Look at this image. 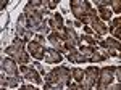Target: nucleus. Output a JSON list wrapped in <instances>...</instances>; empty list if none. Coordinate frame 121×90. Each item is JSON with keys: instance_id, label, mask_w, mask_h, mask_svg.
I'll use <instances>...</instances> for the list:
<instances>
[{"instance_id": "obj_29", "label": "nucleus", "mask_w": 121, "mask_h": 90, "mask_svg": "<svg viewBox=\"0 0 121 90\" xmlns=\"http://www.w3.org/2000/svg\"><path fill=\"white\" fill-rule=\"evenodd\" d=\"M44 90H58V89H56V87H53L52 84H45V85H44Z\"/></svg>"}, {"instance_id": "obj_28", "label": "nucleus", "mask_w": 121, "mask_h": 90, "mask_svg": "<svg viewBox=\"0 0 121 90\" xmlns=\"http://www.w3.org/2000/svg\"><path fill=\"white\" fill-rule=\"evenodd\" d=\"M36 42H39L40 45H44V42H45V40H44V36H42V34H37V36H36Z\"/></svg>"}, {"instance_id": "obj_17", "label": "nucleus", "mask_w": 121, "mask_h": 90, "mask_svg": "<svg viewBox=\"0 0 121 90\" xmlns=\"http://www.w3.org/2000/svg\"><path fill=\"white\" fill-rule=\"evenodd\" d=\"M95 5H97L99 18L102 19V21H108V19H112V10L108 8V7H105V5H99V3H95Z\"/></svg>"}, {"instance_id": "obj_18", "label": "nucleus", "mask_w": 121, "mask_h": 90, "mask_svg": "<svg viewBox=\"0 0 121 90\" xmlns=\"http://www.w3.org/2000/svg\"><path fill=\"white\" fill-rule=\"evenodd\" d=\"M19 77H13V76H10V77H2V87H18L19 84Z\"/></svg>"}, {"instance_id": "obj_6", "label": "nucleus", "mask_w": 121, "mask_h": 90, "mask_svg": "<svg viewBox=\"0 0 121 90\" xmlns=\"http://www.w3.org/2000/svg\"><path fill=\"white\" fill-rule=\"evenodd\" d=\"M48 42L53 45V48H56L60 53H65V52H69V50H73L69 45L66 44L65 40V34L61 36V34H58V32H50L48 34Z\"/></svg>"}, {"instance_id": "obj_30", "label": "nucleus", "mask_w": 121, "mask_h": 90, "mask_svg": "<svg viewBox=\"0 0 121 90\" xmlns=\"http://www.w3.org/2000/svg\"><path fill=\"white\" fill-rule=\"evenodd\" d=\"M7 5H8V2H7V0H3V2H2V5H0V8L5 10V8H7Z\"/></svg>"}, {"instance_id": "obj_15", "label": "nucleus", "mask_w": 121, "mask_h": 90, "mask_svg": "<svg viewBox=\"0 0 121 90\" xmlns=\"http://www.w3.org/2000/svg\"><path fill=\"white\" fill-rule=\"evenodd\" d=\"M91 27H92L94 32H97L99 36H105V34L108 32V26H107V24H105L100 18L97 19V21H94L92 24H91Z\"/></svg>"}, {"instance_id": "obj_14", "label": "nucleus", "mask_w": 121, "mask_h": 90, "mask_svg": "<svg viewBox=\"0 0 121 90\" xmlns=\"http://www.w3.org/2000/svg\"><path fill=\"white\" fill-rule=\"evenodd\" d=\"M68 60H69L71 63H87V61H89L79 50H74V48L68 52Z\"/></svg>"}, {"instance_id": "obj_25", "label": "nucleus", "mask_w": 121, "mask_h": 90, "mask_svg": "<svg viewBox=\"0 0 121 90\" xmlns=\"http://www.w3.org/2000/svg\"><path fill=\"white\" fill-rule=\"evenodd\" d=\"M56 5H58V2H56V0H48V2H44V7H47L48 10H55Z\"/></svg>"}, {"instance_id": "obj_2", "label": "nucleus", "mask_w": 121, "mask_h": 90, "mask_svg": "<svg viewBox=\"0 0 121 90\" xmlns=\"http://www.w3.org/2000/svg\"><path fill=\"white\" fill-rule=\"evenodd\" d=\"M5 53H8L13 60H16L18 63L26 64L29 61V53L24 50V39H15L13 44L5 48Z\"/></svg>"}, {"instance_id": "obj_12", "label": "nucleus", "mask_w": 121, "mask_h": 90, "mask_svg": "<svg viewBox=\"0 0 121 90\" xmlns=\"http://www.w3.org/2000/svg\"><path fill=\"white\" fill-rule=\"evenodd\" d=\"M44 60H45V63H48V64H56V63H61L63 56H61V53H60L56 48H45V52H44Z\"/></svg>"}, {"instance_id": "obj_4", "label": "nucleus", "mask_w": 121, "mask_h": 90, "mask_svg": "<svg viewBox=\"0 0 121 90\" xmlns=\"http://www.w3.org/2000/svg\"><path fill=\"white\" fill-rule=\"evenodd\" d=\"M69 8H71V13L74 15L76 18L79 19V21H82V18L92 10V7H91V3L86 2V0H73V2L69 3Z\"/></svg>"}, {"instance_id": "obj_13", "label": "nucleus", "mask_w": 121, "mask_h": 90, "mask_svg": "<svg viewBox=\"0 0 121 90\" xmlns=\"http://www.w3.org/2000/svg\"><path fill=\"white\" fill-rule=\"evenodd\" d=\"M99 45L108 48V52H110V50H118V52H121V42H118L115 37H108V39H105V40H100Z\"/></svg>"}, {"instance_id": "obj_3", "label": "nucleus", "mask_w": 121, "mask_h": 90, "mask_svg": "<svg viewBox=\"0 0 121 90\" xmlns=\"http://www.w3.org/2000/svg\"><path fill=\"white\" fill-rule=\"evenodd\" d=\"M99 74H100V69L97 66H89L86 68L84 71V79L82 82L79 84L81 85V90H92V87L95 85V82H99Z\"/></svg>"}, {"instance_id": "obj_1", "label": "nucleus", "mask_w": 121, "mask_h": 90, "mask_svg": "<svg viewBox=\"0 0 121 90\" xmlns=\"http://www.w3.org/2000/svg\"><path fill=\"white\" fill-rule=\"evenodd\" d=\"M69 77H73L71 76V71L65 68V66H56L55 69H52V71L47 74L45 77V84H52L53 87L56 89H63L65 85H69Z\"/></svg>"}, {"instance_id": "obj_24", "label": "nucleus", "mask_w": 121, "mask_h": 90, "mask_svg": "<svg viewBox=\"0 0 121 90\" xmlns=\"http://www.w3.org/2000/svg\"><path fill=\"white\" fill-rule=\"evenodd\" d=\"M81 40H86V42L91 45V47H94V45H97V44H99V40H95V39H94L92 36H82V37H81Z\"/></svg>"}, {"instance_id": "obj_31", "label": "nucleus", "mask_w": 121, "mask_h": 90, "mask_svg": "<svg viewBox=\"0 0 121 90\" xmlns=\"http://www.w3.org/2000/svg\"><path fill=\"white\" fill-rule=\"evenodd\" d=\"M26 89L28 90H39V89H36V87H32V85H26Z\"/></svg>"}, {"instance_id": "obj_34", "label": "nucleus", "mask_w": 121, "mask_h": 90, "mask_svg": "<svg viewBox=\"0 0 121 90\" xmlns=\"http://www.w3.org/2000/svg\"><path fill=\"white\" fill-rule=\"evenodd\" d=\"M120 58H121V53H120Z\"/></svg>"}, {"instance_id": "obj_9", "label": "nucleus", "mask_w": 121, "mask_h": 90, "mask_svg": "<svg viewBox=\"0 0 121 90\" xmlns=\"http://www.w3.org/2000/svg\"><path fill=\"white\" fill-rule=\"evenodd\" d=\"M44 52H45L44 45H40L39 42H36V40L28 42V53L31 55L32 58H36V60H44Z\"/></svg>"}, {"instance_id": "obj_33", "label": "nucleus", "mask_w": 121, "mask_h": 90, "mask_svg": "<svg viewBox=\"0 0 121 90\" xmlns=\"http://www.w3.org/2000/svg\"><path fill=\"white\" fill-rule=\"evenodd\" d=\"M2 90H5V87H2Z\"/></svg>"}, {"instance_id": "obj_23", "label": "nucleus", "mask_w": 121, "mask_h": 90, "mask_svg": "<svg viewBox=\"0 0 121 90\" xmlns=\"http://www.w3.org/2000/svg\"><path fill=\"white\" fill-rule=\"evenodd\" d=\"M110 7L115 13H121V0H110Z\"/></svg>"}, {"instance_id": "obj_22", "label": "nucleus", "mask_w": 121, "mask_h": 90, "mask_svg": "<svg viewBox=\"0 0 121 90\" xmlns=\"http://www.w3.org/2000/svg\"><path fill=\"white\" fill-rule=\"evenodd\" d=\"M115 29H121V16L115 18L112 23H110V27H108V31L112 32V31H115Z\"/></svg>"}, {"instance_id": "obj_21", "label": "nucleus", "mask_w": 121, "mask_h": 90, "mask_svg": "<svg viewBox=\"0 0 121 90\" xmlns=\"http://www.w3.org/2000/svg\"><path fill=\"white\" fill-rule=\"evenodd\" d=\"M71 76H73V79H74L78 84H81L82 79H84V71L81 68H73V69H71Z\"/></svg>"}, {"instance_id": "obj_20", "label": "nucleus", "mask_w": 121, "mask_h": 90, "mask_svg": "<svg viewBox=\"0 0 121 90\" xmlns=\"http://www.w3.org/2000/svg\"><path fill=\"white\" fill-rule=\"evenodd\" d=\"M79 52H81V53H82L84 56L91 61L92 55L95 53V48H94V47H91V45H81V47H79Z\"/></svg>"}, {"instance_id": "obj_11", "label": "nucleus", "mask_w": 121, "mask_h": 90, "mask_svg": "<svg viewBox=\"0 0 121 90\" xmlns=\"http://www.w3.org/2000/svg\"><path fill=\"white\" fill-rule=\"evenodd\" d=\"M65 40L71 48H74V47L79 45V37H78V34H76V31L71 23L68 24V27H65Z\"/></svg>"}, {"instance_id": "obj_27", "label": "nucleus", "mask_w": 121, "mask_h": 90, "mask_svg": "<svg viewBox=\"0 0 121 90\" xmlns=\"http://www.w3.org/2000/svg\"><path fill=\"white\" fill-rule=\"evenodd\" d=\"M68 90H81V85L76 82V84H69L68 85Z\"/></svg>"}, {"instance_id": "obj_7", "label": "nucleus", "mask_w": 121, "mask_h": 90, "mask_svg": "<svg viewBox=\"0 0 121 90\" xmlns=\"http://www.w3.org/2000/svg\"><path fill=\"white\" fill-rule=\"evenodd\" d=\"M16 32H18V36H21L24 40H29V42H31V37H32V34H34V31H31L29 23H28V16H26L24 13H23V15L18 18Z\"/></svg>"}, {"instance_id": "obj_10", "label": "nucleus", "mask_w": 121, "mask_h": 90, "mask_svg": "<svg viewBox=\"0 0 121 90\" xmlns=\"http://www.w3.org/2000/svg\"><path fill=\"white\" fill-rule=\"evenodd\" d=\"M2 69L10 74V76H13V77H18V72H19V68L16 61L13 60V58H3L2 60Z\"/></svg>"}, {"instance_id": "obj_19", "label": "nucleus", "mask_w": 121, "mask_h": 90, "mask_svg": "<svg viewBox=\"0 0 121 90\" xmlns=\"http://www.w3.org/2000/svg\"><path fill=\"white\" fill-rule=\"evenodd\" d=\"M108 56H112L110 52H97V50H95V53H94L92 58H91V63H100L103 60H107Z\"/></svg>"}, {"instance_id": "obj_26", "label": "nucleus", "mask_w": 121, "mask_h": 90, "mask_svg": "<svg viewBox=\"0 0 121 90\" xmlns=\"http://www.w3.org/2000/svg\"><path fill=\"white\" fill-rule=\"evenodd\" d=\"M115 76H116V79L121 82V66H116V68H115Z\"/></svg>"}, {"instance_id": "obj_8", "label": "nucleus", "mask_w": 121, "mask_h": 90, "mask_svg": "<svg viewBox=\"0 0 121 90\" xmlns=\"http://www.w3.org/2000/svg\"><path fill=\"white\" fill-rule=\"evenodd\" d=\"M19 71L24 74V79H28L29 82H32V84H36V85H42V82H44V81L40 79V74L37 72V69L29 68V66H21Z\"/></svg>"}, {"instance_id": "obj_5", "label": "nucleus", "mask_w": 121, "mask_h": 90, "mask_svg": "<svg viewBox=\"0 0 121 90\" xmlns=\"http://www.w3.org/2000/svg\"><path fill=\"white\" fill-rule=\"evenodd\" d=\"M113 79H116V77H115V68H113V66H105V68H102V69H100V74H99L97 90L113 84Z\"/></svg>"}, {"instance_id": "obj_32", "label": "nucleus", "mask_w": 121, "mask_h": 90, "mask_svg": "<svg viewBox=\"0 0 121 90\" xmlns=\"http://www.w3.org/2000/svg\"><path fill=\"white\" fill-rule=\"evenodd\" d=\"M19 90H28V89H26V85H23V87H21Z\"/></svg>"}, {"instance_id": "obj_16", "label": "nucleus", "mask_w": 121, "mask_h": 90, "mask_svg": "<svg viewBox=\"0 0 121 90\" xmlns=\"http://www.w3.org/2000/svg\"><path fill=\"white\" fill-rule=\"evenodd\" d=\"M48 21H50V27H53L56 32L61 31V29H65V27H63V18H61L60 13H53L52 18L48 19Z\"/></svg>"}]
</instances>
